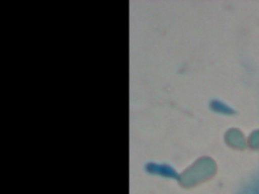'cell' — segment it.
<instances>
[{"label":"cell","mask_w":259,"mask_h":194,"mask_svg":"<svg viewBox=\"0 0 259 194\" xmlns=\"http://www.w3.org/2000/svg\"><path fill=\"white\" fill-rule=\"evenodd\" d=\"M248 144L253 150H259V129L251 132L248 138Z\"/></svg>","instance_id":"1"}]
</instances>
